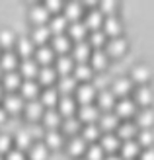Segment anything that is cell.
I'll return each mask as SVG.
<instances>
[{"label":"cell","mask_w":154,"mask_h":160,"mask_svg":"<svg viewBox=\"0 0 154 160\" xmlns=\"http://www.w3.org/2000/svg\"><path fill=\"white\" fill-rule=\"evenodd\" d=\"M96 96H98V90L92 86V82H84L76 88V100L82 103V106H88V103H92L96 100Z\"/></svg>","instance_id":"6da1fadb"},{"label":"cell","mask_w":154,"mask_h":160,"mask_svg":"<svg viewBox=\"0 0 154 160\" xmlns=\"http://www.w3.org/2000/svg\"><path fill=\"white\" fill-rule=\"evenodd\" d=\"M115 113L119 119L123 117V119H127V117H133L135 113H137V103L133 102V100H129V98H123V100H119L117 103H115V108H113Z\"/></svg>","instance_id":"7a4b0ae2"},{"label":"cell","mask_w":154,"mask_h":160,"mask_svg":"<svg viewBox=\"0 0 154 160\" xmlns=\"http://www.w3.org/2000/svg\"><path fill=\"white\" fill-rule=\"evenodd\" d=\"M78 119L80 123H86V125H92L100 119V109L94 106V103H88V106H82L78 109Z\"/></svg>","instance_id":"3957f363"},{"label":"cell","mask_w":154,"mask_h":160,"mask_svg":"<svg viewBox=\"0 0 154 160\" xmlns=\"http://www.w3.org/2000/svg\"><path fill=\"white\" fill-rule=\"evenodd\" d=\"M82 23L86 26L88 33H90V31H96V29H102L103 16H102V12L98 10V8H92V10L84 16V22H82Z\"/></svg>","instance_id":"277c9868"},{"label":"cell","mask_w":154,"mask_h":160,"mask_svg":"<svg viewBox=\"0 0 154 160\" xmlns=\"http://www.w3.org/2000/svg\"><path fill=\"white\" fill-rule=\"evenodd\" d=\"M127 51V41L123 37H111L107 43H105V53H107V57H119V55H123Z\"/></svg>","instance_id":"5b68a950"},{"label":"cell","mask_w":154,"mask_h":160,"mask_svg":"<svg viewBox=\"0 0 154 160\" xmlns=\"http://www.w3.org/2000/svg\"><path fill=\"white\" fill-rule=\"evenodd\" d=\"M23 98L20 94H8L4 96V111L6 113H20L23 111Z\"/></svg>","instance_id":"8992f818"},{"label":"cell","mask_w":154,"mask_h":160,"mask_svg":"<svg viewBox=\"0 0 154 160\" xmlns=\"http://www.w3.org/2000/svg\"><path fill=\"white\" fill-rule=\"evenodd\" d=\"M41 125H43V129L47 127L49 131H57L61 127V123H62V119H61V113L57 109H45L43 111V117H41Z\"/></svg>","instance_id":"52a82bcc"},{"label":"cell","mask_w":154,"mask_h":160,"mask_svg":"<svg viewBox=\"0 0 154 160\" xmlns=\"http://www.w3.org/2000/svg\"><path fill=\"white\" fill-rule=\"evenodd\" d=\"M57 111L61 113V117H72L76 113V100L72 96H62L59 98V103H57Z\"/></svg>","instance_id":"ba28073f"},{"label":"cell","mask_w":154,"mask_h":160,"mask_svg":"<svg viewBox=\"0 0 154 160\" xmlns=\"http://www.w3.org/2000/svg\"><path fill=\"white\" fill-rule=\"evenodd\" d=\"M92 55V47L88 45V41H78L72 47V61L76 62H88Z\"/></svg>","instance_id":"9c48e42d"},{"label":"cell","mask_w":154,"mask_h":160,"mask_svg":"<svg viewBox=\"0 0 154 160\" xmlns=\"http://www.w3.org/2000/svg\"><path fill=\"white\" fill-rule=\"evenodd\" d=\"M98 127L105 133H111L113 129L119 127V117L113 113V111H105V113H100V119H98Z\"/></svg>","instance_id":"30bf717a"},{"label":"cell","mask_w":154,"mask_h":160,"mask_svg":"<svg viewBox=\"0 0 154 160\" xmlns=\"http://www.w3.org/2000/svg\"><path fill=\"white\" fill-rule=\"evenodd\" d=\"M37 72H39V65L33 59H23L20 62V76L22 78L33 80V78H37Z\"/></svg>","instance_id":"8fae6325"},{"label":"cell","mask_w":154,"mask_h":160,"mask_svg":"<svg viewBox=\"0 0 154 160\" xmlns=\"http://www.w3.org/2000/svg\"><path fill=\"white\" fill-rule=\"evenodd\" d=\"M41 94L39 92V82H35V80H23L22 86H20V96L23 100H35L37 96Z\"/></svg>","instance_id":"7c38bea8"},{"label":"cell","mask_w":154,"mask_h":160,"mask_svg":"<svg viewBox=\"0 0 154 160\" xmlns=\"http://www.w3.org/2000/svg\"><path fill=\"white\" fill-rule=\"evenodd\" d=\"M102 28H103L102 29L103 33L111 35V37H119V33H121V22H119V18H115V16H105Z\"/></svg>","instance_id":"4fadbf2b"},{"label":"cell","mask_w":154,"mask_h":160,"mask_svg":"<svg viewBox=\"0 0 154 160\" xmlns=\"http://www.w3.org/2000/svg\"><path fill=\"white\" fill-rule=\"evenodd\" d=\"M49 12L43 4H37L29 10V20L35 23V26H47V20H49Z\"/></svg>","instance_id":"5bb4252c"},{"label":"cell","mask_w":154,"mask_h":160,"mask_svg":"<svg viewBox=\"0 0 154 160\" xmlns=\"http://www.w3.org/2000/svg\"><path fill=\"white\" fill-rule=\"evenodd\" d=\"M96 98H98V109H103V113L105 111H109V109H113L115 108V96H113V92L111 90H102L98 96H96Z\"/></svg>","instance_id":"9a60e30c"},{"label":"cell","mask_w":154,"mask_h":160,"mask_svg":"<svg viewBox=\"0 0 154 160\" xmlns=\"http://www.w3.org/2000/svg\"><path fill=\"white\" fill-rule=\"evenodd\" d=\"M72 76L76 80H82V82H90L94 78V70L88 62H76L74 68H72Z\"/></svg>","instance_id":"2e32d148"},{"label":"cell","mask_w":154,"mask_h":160,"mask_svg":"<svg viewBox=\"0 0 154 160\" xmlns=\"http://www.w3.org/2000/svg\"><path fill=\"white\" fill-rule=\"evenodd\" d=\"M41 96V106L47 108V109H53L57 108V103H59V92H57V88H45V90L39 94Z\"/></svg>","instance_id":"e0dca14e"},{"label":"cell","mask_w":154,"mask_h":160,"mask_svg":"<svg viewBox=\"0 0 154 160\" xmlns=\"http://www.w3.org/2000/svg\"><path fill=\"white\" fill-rule=\"evenodd\" d=\"M55 59V51L51 49V47H37V51H35V62L37 65H43V67H51V62Z\"/></svg>","instance_id":"ac0fdd59"},{"label":"cell","mask_w":154,"mask_h":160,"mask_svg":"<svg viewBox=\"0 0 154 160\" xmlns=\"http://www.w3.org/2000/svg\"><path fill=\"white\" fill-rule=\"evenodd\" d=\"M23 111H26L27 119L35 121V119H41V117H43L45 108L41 106V102H39V100H31V102H27L26 106H23Z\"/></svg>","instance_id":"d6986e66"},{"label":"cell","mask_w":154,"mask_h":160,"mask_svg":"<svg viewBox=\"0 0 154 160\" xmlns=\"http://www.w3.org/2000/svg\"><path fill=\"white\" fill-rule=\"evenodd\" d=\"M139 154H141L139 142L137 141H123V145H121V156L125 160H135Z\"/></svg>","instance_id":"ffe728a7"},{"label":"cell","mask_w":154,"mask_h":160,"mask_svg":"<svg viewBox=\"0 0 154 160\" xmlns=\"http://www.w3.org/2000/svg\"><path fill=\"white\" fill-rule=\"evenodd\" d=\"M33 41H31L29 37H20L18 41H16V55H20L23 59H29L31 53H33Z\"/></svg>","instance_id":"44dd1931"},{"label":"cell","mask_w":154,"mask_h":160,"mask_svg":"<svg viewBox=\"0 0 154 160\" xmlns=\"http://www.w3.org/2000/svg\"><path fill=\"white\" fill-rule=\"evenodd\" d=\"M2 84H4V88L10 94H14V90H18V88L22 86V76H20V72H16V70H12V72H6L4 76H2Z\"/></svg>","instance_id":"7402d4cb"},{"label":"cell","mask_w":154,"mask_h":160,"mask_svg":"<svg viewBox=\"0 0 154 160\" xmlns=\"http://www.w3.org/2000/svg\"><path fill=\"white\" fill-rule=\"evenodd\" d=\"M137 135V125L133 121H123V123H119L117 127V139L121 141H133V137Z\"/></svg>","instance_id":"603a6c76"},{"label":"cell","mask_w":154,"mask_h":160,"mask_svg":"<svg viewBox=\"0 0 154 160\" xmlns=\"http://www.w3.org/2000/svg\"><path fill=\"white\" fill-rule=\"evenodd\" d=\"M107 53H105L103 49H96L92 55H90V62H92V70H103L105 67H107Z\"/></svg>","instance_id":"cb8c5ba5"},{"label":"cell","mask_w":154,"mask_h":160,"mask_svg":"<svg viewBox=\"0 0 154 160\" xmlns=\"http://www.w3.org/2000/svg\"><path fill=\"white\" fill-rule=\"evenodd\" d=\"M18 67V55L14 51H6L4 55H0V70H6V72H12Z\"/></svg>","instance_id":"d4e9b609"},{"label":"cell","mask_w":154,"mask_h":160,"mask_svg":"<svg viewBox=\"0 0 154 160\" xmlns=\"http://www.w3.org/2000/svg\"><path fill=\"white\" fill-rule=\"evenodd\" d=\"M57 92H61L64 96H70L72 92H76V78L68 74V76H61L59 78V86H57Z\"/></svg>","instance_id":"484cf974"},{"label":"cell","mask_w":154,"mask_h":160,"mask_svg":"<svg viewBox=\"0 0 154 160\" xmlns=\"http://www.w3.org/2000/svg\"><path fill=\"white\" fill-rule=\"evenodd\" d=\"M72 68H74V61H72V57H68V55H61L59 59H57V74L61 76H68L72 72Z\"/></svg>","instance_id":"4316f807"},{"label":"cell","mask_w":154,"mask_h":160,"mask_svg":"<svg viewBox=\"0 0 154 160\" xmlns=\"http://www.w3.org/2000/svg\"><path fill=\"white\" fill-rule=\"evenodd\" d=\"M51 37V31H49V26H35L33 31H31V41L37 43V45H45Z\"/></svg>","instance_id":"83f0119b"},{"label":"cell","mask_w":154,"mask_h":160,"mask_svg":"<svg viewBox=\"0 0 154 160\" xmlns=\"http://www.w3.org/2000/svg\"><path fill=\"white\" fill-rule=\"evenodd\" d=\"M102 142H100V147H102V150L105 152H115V150L121 147V142H119V139H117V135H113V133H105V135H102Z\"/></svg>","instance_id":"f1b7e54d"},{"label":"cell","mask_w":154,"mask_h":160,"mask_svg":"<svg viewBox=\"0 0 154 160\" xmlns=\"http://www.w3.org/2000/svg\"><path fill=\"white\" fill-rule=\"evenodd\" d=\"M131 88H133V84H131V80H129V78H117L115 82H113L111 92H113V96H119V98H127V94L131 92Z\"/></svg>","instance_id":"f546056e"},{"label":"cell","mask_w":154,"mask_h":160,"mask_svg":"<svg viewBox=\"0 0 154 160\" xmlns=\"http://www.w3.org/2000/svg\"><path fill=\"white\" fill-rule=\"evenodd\" d=\"M67 29H68V22H67V18H64V16H61V14L53 16V18H51V23H49V31H51V33H55V35H62V31H67Z\"/></svg>","instance_id":"4dcf8cb0"},{"label":"cell","mask_w":154,"mask_h":160,"mask_svg":"<svg viewBox=\"0 0 154 160\" xmlns=\"http://www.w3.org/2000/svg\"><path fill=\"white\" fill-rule=\"evenodd\" d=\"M64 18H67V22L74 23V22H80V16H82V6H80L78 2H68L67 6H64Z\"/></svg>","instance_id":"1f68e13d"},{"label":"cell","mask_w":154,"mask_h":160,"mask_svg":"<svg viewBox=\"0 0 154 160\" xmlns=\"http://www.w3.org/2000/svg\"><path fill=\"white\" fill-rule=\"evenodd\" d=\"M51 49H53L55 53L67 55V51H70V39H68L67 35H53Z\"/></svg>","instance_id":"d6a6232c"},{"label":"cell","mask_w":154,"mask_h":160,"mask_svg":"<svg viewBox=\"0 0 154 160\" xmlns=\"http://www.w3.org/2000/svg\"><path fill=\"white\" fill-rule=\"evenodd\" d=\"M137 115V123L135 125H141L142 129H150V127L154 125V111L148 109V108H144L141 109L139 113H135Z\"/></svg>","instance_id":"836d02e7"},{"label":"cell","mask_w":154,"mask_h":160,"mask_svg":"<svg viewBox=\"0 0 154 160\" xmlns=\"http://www.w3.org/2000/svg\"><path fill=\"white\" fill-rule=\"evenodd\" d=\"M37 78H39V84H45L51 88V84L57 80V70L53 67H41L37 72Z\"/></svg>","instance_id":"e575fe53"},{"label":"cell","mask_w":154,"mask_h":160,"mask_svg":"<svg viewBox=\"0 0 154 160\" xmlns=\"http://www.w3.org/2000/svg\"><path fill=\"white\" fill-rule=\"evenodd\" d=\"M14 142H16V147H18V150H22V152H23L26 148H31V147H33V139H31V135L27 133V129L18 131Z\"/></svg>","instance_id":"d590c367"},{"label":"cell","mask_w":154,"mask_h":160,"mask_svg":"<svg viewBox=\"0 0 154 160\" xmlns=\"http://www.w3.org/2000/svg\"><path fill=\"white\" fill-rule=\"evenodd\" d=\"M88 33V29L82 22H74V23H68V35L72 39H76V43L78 41H84V37Z\"/></svg>","instance_id":"8d00e7d4"},{"label":"cell","mask_w":154,"mask_h":160,"mask_svg":"<svg viewBox=\"0 0 154 160\" xmlns=\"http://www.w3.org/2000/svg\"><path fill=\"white\" fill-rule=\"evenodd\" d=\"M150 102H152V90H150V88H148L147 84L137 88V94H135V103H141V106L147 108Z\"/></svg>","instance_id":"74e56055"},{"label":"cell","mask_w":154,"mask_h":160,"mask_svg":"<svg viewBox=\"0 0 154 160\" xmlns=\"http://www.w3.org/2000/svg\"><path fill=\"white\" fill-rule=\"evenodd\" d=\"M105 43H107V35H105L102 29L90 31V35H88V45H90V47L102 49V47H105Z\"/></svg>","instance_id":"f35d334b"},{"label":"cell","mask_w":154,"mask_h":160,"mask_svg":"<svg viewBox=\"0 0 154 160\" xmlns=\"http://www.w3.org/2000/svg\"><path fill=\"white\" fill-rule=\"evenodd\" d=\"M68 152L72 156H82L86 152V141L82 137H72L68 141Z\"/></svg>","instance_id":"ab89813d"},{"label":"cell","mask_w":154,"mask_h":160,"mask_svg":"<svg viewBox=\"0 0 154 160\" xmlns=\"http://www.w3.org/2000/svg\"><path fill=\"white\" fill-rule=\"evenodd\" d=\"M61 129L64 133H68V135H76L80 131V119L76 115H72V117H64L62 119V123H61Z\"/></svg>","instance_id":"60d3db41"},{"label":"cell","mask_w":154,"mask_h":160,"mask_svg":"<svg viewBox=\"0 0 154 160\" xmlns=\"http://www.w3.org/2000/svg\"><path fill=\"white\" fill-rule=\"evenodd\" d=\"M43 141H45L43 145L47 148H59L62 145V135H61V131H47Z\"/></svg>","instance_id":"b9f144b4"},{"label":"cell","mask_w":154,"mask_h":160,"mask_svg":"<svg viewBox=\"0 0 154 160\" xmlns=\"http://www.w3.org/2000/svg\"><path fill=\"white\" fill-rule=\"evenodd\" d=\"M47 156H49V148L43 142H35L29 148V160H47Z\"/></svg>","instance_id":"7bdbcfd3"},{"label":"cell","mask_w":154,"mask_h":160,"mask_svg":"<svg viewBox=\"0 0 154 160\" xmlns=\"http://www.w3.org/2000/svg\"><path fill=\"white\" fill-rule=\"evenodd\" d=\"M131 78H135L139 84H142V86H144V82H148V78H150V68H148V67H142V65L135 67V68H133Z\"/></svg>","instance_id":"ee69618b"},{"label":"cell","mask_w":154,"mask_h":160,"mask_svg":"<svg viewBox=\"0 0 154 160\" xmlns=\"http://www.w3.org/2000/svg\"><path fill=\"white\" fill-rule=\"evenodd\" d=\"M102 137V129L96 123H92V125H86L84 127V131H82V139L88 142V141H98Z\"/></svg>","instance_id":"f6af8a7d"},{"label":"cell","mask_w":154,"mask_h":160,"mask_svg":"<svg viewBox=\"0 0 154 160\" xmlns=\"http://www.w3.org/2000/svg\"><path fill=\"white\" fill-rule=\"evenodd\" d=\"M14 43H16V35H14L12 29H8V28L0 29V47H4V49L10 51V47Z\"/></svg>","instance_id":"bcb514c9"},{"label":"cell","mask_w":154,"mask_h":160,"mask_svg":"<svg viewBox=\"0 0 154 160\" xmlns=\"http://www.w3.org/2000/svg\"><path fill=\"white\" fill-rule=\"evenodd\" d=\"M86 160H103L105 152L102 150L100 145H92V147H86Z\"/></svg>","instance_id":"7dc6e473"},{"label":"cell","mask_w":154,"mask_h":160,"mask_svg":"<svg viewBox=\"0 0 154 160\" xmlns=\"http://www.w3.org/2000/svg\"><path fill=\"white\" fill-rule=\"evenodd\" d=\"M139 147H147V148H152V142H154V133L150 129H142L139 133Z\"/></svg>","instance_id":"c3c4849f"},{"label":"cell","mask_w":154,"mask_h":160,"mask_svg":"<svg viewBox=\"0 0 154 160\" xmlns=\"http://www.w3.org/2000/svg\"><path fill=\"white\" fill-rule=\"evenodd\" d=\"M115 8H117V4L113 2V0H103V2L100 4V8H98V10L102 12V16L105 18V16H113V12H115Z\"/></svg>","instance_id":"681fc988"},{"label":"cell","mask_w":154,"mask_h":160,"mask_svg":"<svg viewBox=\"0 0 154 160\" xmlns=\"http://www.w3.org/2000/svg\"><path fill=\"white\" fill-rule=\"evenodd\" d=\"M27 133L31 135V139H33V141H39V139H43V137H45V129H43V125H37V123L29 125V127H27Z\"/></svg>","instance_id":"f907efd6"},{"label":"cell","mask_w":154,"mask_h":160,"mask_svg":"<svg viewBox=\"0 0 154 160\" xmlns=\"http://www.w3.org/2000/svg\"><path fill=\"white\" fill-rule=\"evenodd\" d=\"M10 148H12V139H10V135L2 133V135H0V154H2V152H8Z\"/></svg>","instance_id":"816d5d0a"},{"label":"cell","mask_w":154,"mask_h":160,"mask_svg":"<svg viewBox=\"0 0 154 160\" xmlns=\"http://www.w3.org/2000/svg\"><path fill=\"white\" fill-rule=\"evenodd\" d=\"M6 154H8L6 160H26V154H23L22 150H18V148H10Z\"/></svg>","instance_id":"f5cc1de1"},{"label":"cell","mask_w":154,"mask_h":160,"mask_svg":"<svg viewBox=\"0 0 154 160\" xmlns=\"http://www.w3.org/2000/svg\"><path fill=\"white\" fill-rule=\"evenodd\" d=\"M43 6L47 8V12H49V14H51V12H59L61 8H62V4L57 2V0H49V2H45Z\"/></svg>","instance_id":"db71d44e"},{"label":"cell","mask_w":154,"mask_h":160,"mask_svg":"<svg viewBox=\"0 0 154 160\" xmlns=\"http://www.w3.org/2000/svg\"><path fill=\"white\" fill-rule=\"evenodd\" d=\"M139 156H141V160H154V148H144Z\"/></svg>","instance_id":"11a10c76"},{"label":"cell","mask_w":154,"mask_h":160,"mask_svg":"<svg viewBox=\"0 0 154 160\" xmlns=\"http://www.w3.org/2000/svg\"><path fill=\"white\" fill-rule=\"evenodd\" d=\"M6 115H8V113L4 111V108H0V125H2V123L6 121Z\"/></svg>","instance_id":"9f6ffc18"},{"label":"cell","mask_w":154,"mask_h":160,"mask_svg":"<svg viewBox=\"0 0 154 160\" xmlns=\"http://www.w3.org/2000/svg\"><path fill=\"white\" fill-rule=\"evenodd\" d=\"M103 160H123L121 156H115V154H109V156H105Z\"/></svg>","instance_id":"6f0895ef"},{"label":"cell","mask_w":154,"mask_h":160,"mask_svg":"<svg viewBox=\"0 0 154 160\" xmlns=\"http://www.w3.org/2000/svg\"><path fill=\"white\" fill-rule=\"evenodd\" d=\"M2 98H4V88L0 86V100H2Z\"/></svg>","instance_id":"680465c9"},{"label":"cell","mask_w":154,"mask_h":160,"mask_svg":"<svg viewBox=\"0 0 154 160\" xmlns=\"http://www.w3.org/2000/svg\"><path fill=\"white\" fill-rule=\"evenodd\" d=\"M76 160H86V158H76Z\"/></svg>","instance_id":"91938a15"},{"label":"cell","mask_w":154,"mask_h":160,"mask_svg":"<svg viewBox=\"0 0 154 160\" xmlns=\"http://www.w3.org/2000/svg\"><path fill=\"white\" fill-rule=\"evenodd\" d=\"M0 78H2V70H0Z\"/></svg>","instance_id":"94428289"},{"label":"cell","mask_w":154,"mask_h":160,"mask_svg":"<svg viewBox=\"0 0 154 160\" xmlns=\"http://www.w3.org/2000/svg\"><path fill=\"white\" fill-rule=\"evenodd\" d=\"M0 160H4V158H2V156H0Z\"/></svg>","instance_id":"6125c7cd"}]
</instances>
